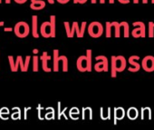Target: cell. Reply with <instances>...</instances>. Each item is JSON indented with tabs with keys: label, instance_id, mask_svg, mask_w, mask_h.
Instances as JSON below:
<instances>
[{
	"label": "cell",
	"instance_id": "cell-40",
	"mask_svg": "<svg viewBox=\"0 0 154 130\" xmlns=\"http://www.w3.org/2000/svg\"><path fill=\"white\" fill-rule=\"evenodd\" d=\"M27 1V0H15V2L17 4H24Z\"/></svg>",
	"mask_w": 154,
	"mask_h": 130
},
{
	"label": "cell",
	"instance_id": "cell-20",
	"mask_svg": "<svg viewBox=\"0 0 154 130\" xmlns=\"http://www.w3.org/2000/svg\"><path fill=\"white\" fill-rule=\"evenodd\" d=\"M89 116V119L92 120L93 119V109L91 107H84L82 109V119H85V116Z\"/></svg>",
	"mask_w": 154,
	"mask_h": 130
},
{
	"label": "cell",
	"instance_id": "cell-43",
	"mask_svg": "<svg viewBox=\"0 0 154 130\" xmlns=\"http://www.w3.org/2000/svg\"><path fill=\"white\" fill-rule=\"evenodd\" d=\"M38 52H39V51H38V49H34V50H33V53H34L35 55L38 54Z\"/></svg>",
	"mask_w": 154,
	"mask_h": 130
},
{
	"label": "cell",
	"instance_id": "cell-2",
	"mask_svg": "<svg viewBox=\"0 0 154 130\" xmlns=\"http://www.w3.org/2000/svg\"><path fill=\"white\" fill-rule=\"evenodd\" d=\"M88 34L94 37L98 38L103 36V27L98 21H94L88 26Z\"/></svg>",
	"mask_w": 154,
	"mask_h": 130
},
{
	"label": "cell",
	"instance_id": "cell-32",
	"mask_svg": "<svg viewBox=\"0 0 154 130\" xmlns=\"http://www.w3.org/2000/svg\"><path fill=\"white\" fill-rule=\"evenodd\" d=\"M8 61L10 64V69L12 72H16V62H14V58L12 55H8Z\"/></svg>",
	"mask_w": 154,
	"mask_h": 130
},
{
	"label": "cell",
	"instance_id": "cell-23",
	"mask_svg": "<svg viewBox=\"0 0 154 130\" xmlns=\"http://www.w3.org/2000/svg\"><path fill=\"white\" fill-rule=\"evenodd\" d=\"M59 61L63 62V71L67 72L68 71V58L65 55H60Z\"/></svg>",
	"mask_w": 154,
	"mask_h": 130
},
{
	"label": "cell",
	"instance_id": "cell-44",
	"mask_svg": "<svg viewBox=\"0 0 154 130\" xmlns=\"http://www.w3.org/2000/svg\"><path fill=\"white\" fill-rule=\"evenodd\" d=\"M48 3L51 4V5H53L54 3V0H48Z\"/></svg>",
	"mask_w": 154,
	"mask_h": 130
},
{
	"label": "cell",
	"instance_id": "cell-37",
	"mask_svg": "<svg viewBox=\"0 0 154 130\" xmlns=\"http://www.w3.org/2000/svg\"><path fill=\"white\" fill-rule=\"evenodd\" d=\"M37 110H38V118H39L40 120H43V119H44V117H42V116H41V110H42V106H41V105H38V106H37Z\"/></svg>",
	"mask_w": 154,
	"mask_h": 130
},
{
	"label": "cell",
	"instance_id": "cell-39",
	"mask_svg": "<svg viewBox=\"0 0 154 130\" xmlns=\"http://www.w3.org/2000/svg\"><path fill=\"white\" fill-rule=\"evenodd\" d=\"M56 1L60 4H66L70 1V0H56Z\"/></svg>",
	"mask_w": 154,
	"mask_h": 130
},
{
	"label": "cell",
	"instance_id": "cell-35",
	"mask_svg": "<svg viewBox=\"0 0 154 130\" xmlns=\"http://www.w3.org/2000/svg\"><path fill=\"white\" fill-rule=\"evenodd\" d=\"M30 59H31V56H30V55H26V60H25V69H26V72L28 70V68H29V63H30Z\"/></svg>",
	"mask_w": 154,
	"mask_h": 130
},
{
	"label": "cell",
	"instance_id": "cell-47",
	"mask_svg": "<svg viewBox=\"0 0 154 130\" xmlns=\"http://www.w3.org/2000/svg\"><path fill=\"white\" fill-rule=\"evenodd\" d=\"M133 3L134 4H138L139 3V0H133Z\"/></svg>",
	"mask_w": 154,
	"mask_h": 130
},
{
	"label": "cell",
	"instance_id": "cell-12",
	"mask_svg": "<svg viewBox=\"0 0 154 130\" xmlns=\"http://www.w3.org/2000/svg\"><path fill=\"white\" fill-rule=\"evenodd\" d=\"M125 110L122 107H115L113 108V116H114V121L113 124L117 125V120H122L125 116Z\"/></svg>",
	"mask_w": 154,
	"mask_h": 130
},
{
	"label": "cell",
	"instance_id": "cell-15",
	"mask_svg": "<svg viewBox=\"0 0 154 130\" xmlns=\"http://www.w3.org/2000/svg\"><path fill=\"white\" fill-rule=\"evenodd\" d=\"M53 63H54V67H53V70L54 72H57L59 70V50L58 49H54L53 52Z\"/></svg>",
	"mask_w": 154,
	"mask_h": 130
},
{
	"label": "cell",
	"instance_id": "cell-4",
	"mask_svg": "<svg viewBox=\"0 0 154 130\" xmlns=\"http://www.w3.org/2000/svg\"><path fill=\"white\" fill-rule=\"evenodd\" d=\"M132 26L135 27V28L131 31V36L135 38L138 37H145L146 36V29H145V24L141 21H136L132 23Z\"/></svg>",
	"mask_w": 154,
	"mask_h": 130
},
{
	"label": "cell",
	"instance_id": "cell-27",
	"mask_svg": "<svg viewBox=\"0 0 154 130\" xmlns=\"http://www.w3.org/2000/svg\"><path fill=\"white\" fill-rule=\"evenodd\" d=\"M57 106H58V119L60 120L61 117H62V116H63V117L67 120L68 117H67L66 115H65V112H66V110H67V107H64L63 110H61V102H58Z\"/></svg>",
	"mask_w": 154,
	"mask_h": 130
},
{
	"label": "cell",
	"instance_id": "cell-14",
	"mask_svg": "<svg viewBox=\"0 0 154 130\" xmlns=\"http://www.w3.org/2000/svg\"><path fill=\"white\" fill-rule=\"evenodd\" d=\"M38 17L37 16L32 17V35L35 38H38L40 36L38 34Z\"/></svg>",
	"mask_w": 154,
	"mask_h": 130
},
{
	"label": "cell",
	"instance_id": "cell-42",
	"mask_svg": "<svg viewBox=\"0 0 154 130\" xmlns=\"http://www.w3.org/2000/svg\"><path fill=\"white\" fill-rule=\"evenodd\" d=\"M87 2V0H77V4H85Z\"/></svg>",
	"mask_w": 154,
	"mask_h": 130
},
{
	"label": "cell",
	"instance_id": "cell-13",
	"mask_svg": "<svg viewBox=\"0 0 154 130\" xmlns=\"http://www.w3.org/2000/svg\"><path fill=\"white\" fill-rule=\"evenodd\" d=\"M45 8V2L44 0H31L30 8L33 10H42Z\"/></svg>",
	"mask_w": 154,
	"mask_h": 130
},
{
	"label": "cell",
	"instance_id": "cell-28",
	"mask_svg": "<svg viewBox=\"0 0 154 130\" xmlns=\"http://www.w3.org/2000/svg\"><path fill=\"white\" fill-rule=\"evenodd\" d=\"M113 24V27L115 29V37H120L121 36V33H120V30H121V23L117 22V21H113L112 22Z\"/></svg>",
	"mask_w": 154,
	"mask_h": 130
},
{
	"label": "cell",
	"instance_id": "cell-8",
	"mask_svg": "<svg viewBox=\"0 0 154 130\" xmlns=\"http://www.w3.org/2000/svg\"><path fill=\"white\" fill-rule=\"evenodd\" d=\"M40 33H41V36H44L45 38H48L52 36V27H51L50 21H45L41 25Z\"/></svg>",
	"mask_w": 154,
	"mask_h": 130
},
{
	"label": "cell",
	"instance_id": "cell-10",
	"mask_svg": "<svg viewBox=\"0 0 154 130\" xmlns=\"http://www.w3.org/2000/svg\"><path fill=\"white\" fill-rule=\"evenodd\" d=\"M40 59H41V61H42V68H43V70H44L45 72H48V73L51 72V71H52V68L48 67V61L52 59V56L48 55L47 52L45 51V52L43 53V55H41Z\"/></svg>",
	"mask_w": 154,
	"mask_h": 130
},
{
	"label": "cell",
	"instance_id": "cell-36",
	"mask_svg": "<svg viewBox=\"0 0 154 130\" xmlns=\"http://www.w3.org/2000/svg\"><path fill=\"white\" fill-rule=\"evenodd\" d=\"M5 115H8L9 114V109L8 107H2L0 109V116H4Z\"/></svg>",
	"mask_w": 154,
	"mask_h": 130
},
{
	"label": "cell",
	"instance_id": "cell-29",
	"mask_svg": "<svg viewBox=\"0 0 154 130\" xmlns=\"http://www.w3.org/2000/svg\"><path fill=\"white\" fill-rule=\"evenodd\" d=\"M49 109L50 112L46 113L45 116V118L47 119V120H51V119H54L55 118V114H54V109L53 107H47Z\"/></svg>",
	"mask_w": 154,
	"mask_h": 130
},
{
	"label": "cell",
	"instance_id": "cell-34",
	"mask_svg": "<svg viewBox=\"0 0 154 130\" xmlns=\"http://www.w3.org/2000/svg\"><path fill=\"white\" fill-rule=\"evenodd\" d=\"M17 60H18V62H19L20 70H21L22 72H26V69H25V62L23 61L22 56H21V55H18V56L17 57Z\"/></svg>",
	"mask_w": 154,
	"mask_h": 130
},
{
	"label": "cell",
	"instance_id": "cell-11",
	"mask_svg": "<svg viewBox=\"0 0 154 130\" xmlns=\"http://www.w3.org/2000/svg\"><path fill=\"white\" fill-rule=\"evenodd\" d=\"M127 61L123 55H117L116 56V67L117 72H122L126 68Z\"/></svg>",
	"mask_w": 154,
	"mask_h": 130
},
{
	"label": "cell",
	"instance_id": "cell-46",
	"mask_svg": "<svg viewBox=\"0 0 154 130\" xmlns=\"http://www.w3.org/2000/svg\"><path fill=\"white\" fill-rule=\"evenodd\" d=\"M100 3L101 4H104L105 3V0H100Z\"/></svg>",
	"mask_w": 154,
	"mask_h": 130
},
{
	"label": "cell",
	"instance_id": "cell-33",
	"mask_svg": "<svg viewBox=\"0 0 154 130\" xmlns=\"http://www.w3.org/2000/svg\"><path fill=\"white\" fill-rule=\"evenodd\" d=\"M154 36V22H149V37Z\"/></svg>",
	"mask_w": 154,
	"mask_h": 130
},
{
	"label": "cell",
	"instance_id": "cell-22",
	"mask_svg": "<svg viewBox=\"0 0 154 130\" xmlns=\"http://www.w3.org/2000/svg\"><path fill=\"white\" fill-rule=\"evenodd\" d=\"M12 110L14 111L11 115V118L13 120H17V119H21V110L18 107H13Z\"/></svg>",
	"mask_w": 154,
	"mask_h": 130
},
{
	"label": "cell",
	"instance_id": "cell-30",
	"mask_svg": "<svg viewBox=\"0 0 154 130\" xmlns=\"http://www.w3.org/2000/svg\"><path fill=\"white\" fill-rule=\"evenodd\" d=\"M105 25H106V37H111L112 36V28L113 27L112 23L107 21L105 23Z\"/></svg>",
	"mask_w": 154,
	"mask_h": 130
},
{
	"label": "cell",
	"instance_id": "cell-41",
	"mask_svg": "<svg viewBox=\"0 0 154 130\" xmlns=\"http://www.w3.org/2000/svg\"><path fill=\"white\" fill-rule=\"evenodd\" d=\"M13 30H14V28H12V27H6V28H4L5 32H12Z\"/></svg>",
	"mask_w": 154,
	"mask_h": 130
},
{
	"label": "cell",
	"instance_id": "cell-25",
	"mask_svg": "<svg viewBox=\"0 0 154 130\" xmlns=\"http://www.w3.org/2000/svg\"><path fill=\"white\" fill-rule=\"evenodd\" d=\"M63 25H64V27H65V31H66L67 37H69V38L73 37V34H72V27H70V23L68 21H64L63 22Z\"/></svg>",
	"mask_w": 154,
	"mask_h": 130
},
{
	"label": "cell",
	"instance_id": "cell-18",
	"mask_svg": "<svg viewBox=\"0 0 154 130\" xmlns=\"http://www.w3.org/2000/svg\"><path fill=\"white\" fill-rule=\"evenodd\" d=\"M146 114L148 115L149 120H151L152 116H151V108L150 107L147 106V107H141L140 108V118H141V120H144Z\"/></svg>",
	"mask_w": 154,
	"mask_h": 130
},
{
	"label": "cell",
	"instance_id": "cell-19",
	"mask_svg": "<svg viewBox=\"0 0 154 130\" xmlns=\"http://www.w3.org/2000/svg\"><path fill=\"white\" fill-rule=\"evenodd\" d=\"M50 23H51V27H52V36L51 37H55L56 35V17L52 15L50 17Z\"/></svg>",
	"mask_w": 154,
	"mask_h": 130
},
{
	"label": "cell",
	"instance_id": "cell-48",
	"mask_svg": "<svg viewBox=\"0 0 154 130\" xmlns=\"http://www.w3.org/2000/svg\"><path fill=\"white\" fill-rule=\"evenodd\" d=\"M142 3L143 4H147L148 3V0H142Z\"/></svg>",
	"mask_w": 154,
	"mask_h": 130
},
{
	"label": "cell",
	"instance_id": "cell-16",
	"mask_svg": "<svg viewBox=\"0 0 154 130\" xmlns=\"http://www.w3.org/2000/svg\"><path fill=\"white\" fill-rule=\"evenodd\" d=\"M126 114H127V116L130 120H135L139 116V110L136 107L132 106L127 110Z\"/></svg>",
	"mask_w": 154,
	"mask_h": 130
},
{
	"label": "cell",
	"instance_id": "cell-45",
	"mask_svg": "<svg viewBox=\"0 0 154 130\" xmlns=\"http://www.w3.org/2000/svg\"><path fill=\"white\" fill-rule=\"evenodd\" d=\"M4 25H5V22H4V21H0V27H3Z\"/></svg>",
	"mask_w": 154,
	"mask_h": 130
},
{
	"label": "cell",
	"instance_id": "cell-3",
	"mask_svg": "<svg viewBox=\"0 0 154 130\" xmlns=\"http://www.w3.org/2000/svg\"><path fill=\"white\" fill-rule=\"evenodd\" d=\"M96 64L94 65V70L96 72H107L109 69L108 58L105 55H97L95 57Z\"/></svg>",
	"mask_w": 154,
	"mask_h": 130
},
{
	"label": "cell",
	"instance_id": "cell-6",
	"mask_svg": "<svg viewBox=\"0 0 154 130\" xmlns=\"http://www.w3.org/2000/svg\"><path fill=\"white\" fill-rule=\"evenodd\" d=\"M140 59L139 55H131L128 59V62L130 63V65H131V67H130L128 68L129 72H138L140 69V65L138 63V60Z\"/></svg>",
	"mask_w": 154,
	"mask_h": 130
},
{
	"label": "cell",
	"instance_id": "cell-1",
	"mask_svg": "<svg viewBox=\"0 0 154 130\" xmlns=\"http://www.w3.org/2000/svg\"><path fill=\"white\" fill-rule=\"evenodd\" d=\"M15 35L19 38H25L30 33V27L29 25L25 21H19L16 24L14 27Z\"/></svg>",
	"mask_w": 154,
	"mask_h": 130
},
{
	"label": "cell",
	"instance_id": "cell-50",
	"mask_svg": "<svg viewBox=\"0 0 154 130\" xmlns=\"http://www.w3.org/2000/svg\"><path fill=\"white\" fill-rule=\"evenodd\" d=\"M73 3L74 4H77V0H73Z\"/></svg>",
	"mask_w": 154,
	"mask_h": 130
},
{
	"label": "cell",
	"instance_id": "cell-52",
	"mask_svg": "<svg viewBox=\"0 0 154 130\" xmlns=\"http://www.w3.org/2000/svg\"><path fill=\"white\" fill-rule=\"evenodd\" d=\"M2 3V0H0V4H1Z\"/></svg>",
	"mask_w": 154,
	"mask_h": 130
},
{
	"label": "cell",
	"instance_id": "cell-21",
	"mask_svg": "<svg viewBox=\"0 0 154 130\" xmlns=\"http://www.w3.org/2000/svg\"><path fill=\"white\" fill-rule=\"evenodd\" d=\"M93 52L91 49H87L86 50V56H87V60H88V72H91L93 69Z\"/></svg>",
	"mask_w": 154,
	"mask_h": 130
},
{
	"label": "cell",
	"instance_id": "cell-38",
	"mask_svg": "<svg viewBox=\"0 0 154 130\" xmlns=\"http://www.w3.org/2000/svg\"><path fill=\"white\" fill-rule=\"evenodd\" d=\"M30 109H31V107H26V108H25V116H24V118H25L26 120L27 119V111L30 110Z\"/></svg>",
	"mask_w": 154,
	"mask_h": 130
},
{
	"label": "cell",
	"instance_id": "cell-26",
	"mask_svg": "<svg viewBox=\"0 0 154 130\" xmlns=\"http://www.w3.org/2000/svg\"><path fill=\"white\" fill-rule=\"evenodd\" d=\"M79 114H80V111H79V109L77 108V107H72V108L70 109V111H69V116H70V117H71L72 120H78L79 117H78V116H77V117H74L73 115H79Z\"/></svg>",
	"mask_w": 154,
	"mask_h": 130
},
{
	"label": "cell",
	"instance_id": "cell-49",
	"mask_svg": "<svg viewBox=\"0 0 154 130\" xmlns=\"http://www.w3.org/2000/svg\"><path fill=\"white\" fill-rule=\"evenodd\" d=\"M91 2H92V4H95L96 3V0H91Z\"/></svg>",
	"mask_w": 154,
	"mask_h": 130
},
{
	"label": "cell",
	"instance_id": "cell-51",
	"mask_svg": "<svg viewBox=\"0 0 154 130\" xmlns=\"http://www.w3.org/2000/svg\"><path fill=\"white\" fill-rule=\"evenodd\" d=\"M151 2H152V4H154V0H151Z\"/></svg>",
	"mask_w": 154,
	"mask_h": 130
},
{
	"label": "cell",
	"instance_id": "cell-31",
	"mask_svg": "<svg viewBox=\"0 0 154 130\" xmlns=\"http://www.w3.org/2000/svg\"><path fill=\"white\" fill-rule=\"evenodd\" d=\"M38 61H39V57L37 55H34V57H33V71L34 72H37L39 69Z\"/></svg>",
	"mask_w": 154,
	"mask_h": 130
},
{
	"label": "cell",
	"instance_id": "cell-9",
	"mask_svg": "<svg viewBox=\"0 0 154 130\" xmlns=\"http://www.w3.org/2000/svg\"><path fill=\"white\" fill-rule=\"evenodd\" d=\"M86 25H87V22L84 21L81 25V28L79 27V23L77 22V21H74L72 23V27H74L75 29V33H76V36L77 37H79V38H82L84 37V35H85V28H86Z\"/></svg>",
	"mask_w": 154,
	"mask_h": 130
},
{
	"label": "cell",
	"instance_id": "cell-7",
	"mask_svg": "<svg viewBox=\"0 0 154 130\" xmlns=\"http://www.w3.org/2000/svg\"><path fill=\"white\" fill-rule=\"evenodd\" d=\"M76 67L80 72H86L88 71V60L87 56L85 55H81L78 57L76 62Z\"/></svg>",
	"mask_w": 154,
	"mask_h": 130
},
{
	"label": "cell",
	"instance_id": "cell-24",
	"mask_svg": "<svg viewBox=\"0 0 154 130\" xmlns=\"http://www.w3.org/2000/svg\"><path fill=\"white\" fill-rule=\"evenodd\" d=\"M121 26L122 27H123V35L124 37H129L130 36V30H129V24L126 21H122L121 22Z\"/></svg>",
	"mask_w": 154,
	"mask_h": 130
},
{
	"label": "cell",
	"instance_id": "cell-5",
	"mask_svg": "<svg viewBox=\"0 0 154 130\" xmlns=\"http://www.w3.org/2000/svg\"><path fill=\"white\" fill-rule=\"evenodd\" d=\"M141 68L146 72H153L154 71V56L146 55L141 61Z\"/></svg>",
	"mask_w": 154,
	"mask_h": 130
},
{
	"label": "cell",
	"instance_id": "cell-17",
	"mask_svg": "<svg viewBox=\"0 0 154 130\" xmlns=\"http://www.w3.org/2000/svg\"><path fill=\"white\" fill-rule=\"evenodd\" d=\"M111 76L112 78L117 77V67H116V55H112L111 58Z\"/></svg>",
	"mask_w": 154,
	"mask_h": 130
}]
</instances>
